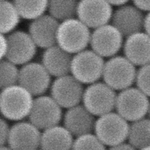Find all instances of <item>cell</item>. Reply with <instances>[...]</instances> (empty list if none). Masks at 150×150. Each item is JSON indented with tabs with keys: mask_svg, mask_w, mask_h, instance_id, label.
Listing matches in <instances>:
<instances>
[{
	"mask_svg": "<svg viewBox=\"0 0 150 150\" xmlns=\"http://www.w3.org/2000/svg\"><path fill=\"white\" fill-rule=\"evenodd\" d=\"M59 21L49 14H44L31 21L28 33L38 48H45L56 45Z\"/></svg>",
	"mask_w": 150,
	"mask_h": 150,
	"instance_id": "obj_16",
	"label": "cell"
},
{
	"mask_svg": "<svg viewBox=\"0 0 150 150\" xmlns=\"http://www.w3.org/2000/svg\"><path fill=\"white\" fill-rule=\"evenodd\" d=\"M35 97L19 83L0 90V114L7 121L18 122L28 118Z\"/></svg>",
	"mask_w": 150,
	"mask_h": 150,
	"instance_id": "obj_1",
	"label": "cell"
},
{
	"mask_svg": "<svg viewBox=\"0 0 150 150\" xmlns=\"http://www.w3.org/2000/svg\"><path fill=\"white\" fill-rule=\"evenodd\" d=\"M28 150H40V149H28Z\"/></svg>",
	"mask_w": 150,
	"mask_h": 150,
	"instance_id": "obj_37",
	"label": "cell"
},
{
	"mask_svg": "<svg viewBox=\"0 0 150 150\" xmlns=\"http://www.w3.org/2000/svg\"><path fill=\"white\" fill-rule=\"evenodd\" d=\"M7 52V38L4 34L0 33V60L6 57Z\"/></svg>",
	"mask_w": 150,
	"mask_h": 150,
	"instance_id": "obj_31",
	"label": "cell"
},
{
	"mask_svg": "<svg viewBox=\"0 0 150 150\" xmlns=\"http://www.w3.org/2000/svg\"><path fill=\"white\" fill-rule=\"evenodd\" d=\"M84 85L70 73L55 78L50 86V95L63 108L81 103Z\"/></svg>",
	"mask_w": 150,
	"mask_h": 150,
	"instance_id": "obj_10",
	"label": "cell"
},
{
	"mask_svg": "<svg viewBox=\"0 0 150 150\" xmlns=\"http://www.w3.org/2000/svg\"><path fill=\"white\" fill-rule=\"evenodd\" d=\"M6 38L7 59L17 66L23 65L33 60L38 48L28 32L16 29L6 35Z\"/></svg>",
	"mask_w": 150,
	"mask_h": 150,
	"instance_id": "obj_11",
	"label": "cell"
},
{
	"mask_svg": "<svg viewBox=\"0 0 150 150\" xmlns=\"http://www.w3.org/2000/svg\"><path fill=\"white\" fill-rule=\"evenodd\" d=\"M137 69L124 55H116L105 61L103 81L116 92L133 86L136 82Z\"/></svg>",
	"mask_w": 150,
	"mask_h": 150,
	"instance_id": "obj_3",
	"label": "cell"
},
{
	"mask_svg": "<svg viewBox=\"0 0 150 150\" xmlns=\"http://www.w3.org/2000/svg\"><path fill=\"white\" fill-rule=\"evenodd\" d=\"M125 37L111 23L92 29L89 45L91 49L104 59L118 55L122 49Z\"/></svg>",
	"mask_w": 150,
	"mask_h": 150,
	"instance_id": "obj_8",
	"label": "cell"
},
{
	"mask_svg": "<svg viewBox=\"0 0 150 150\" xmlns=\"http://www.w3.org/2000/svg\"><path fill=\"white\" fill-rule=\"evenodd\" d=\"M52 76L41 62H30L19 68L18 83L34 97L45 95L50 89Z\"/></svg>",
	"mask_w": 150,
	"mask_h": 150,
	"instance_id": "obj_12",
	"label": "cell"
},
{
	"mask_svg": "<svg viewBox=\"0 0 150 150\" xmlns=\"http://www.w3.org/2000/svg\"><path fill=\"white\" fill-rule=\"evenodd\" d=\"M105 59L92 49H84L73 54L70 74L83 85H89L102 79Z\"/></svg>",
	"mask_w": 150,
	"mask_h": 150,
	"instance_id": "obj_4",
	"label": "cell"
},
{
	"mask_svg": "<svg viewBox=\"0 0 150 150\" xmlns=\"http://www.w3.org/2000/svg\"><path fill=\"white\" fill-rule=\"evenodd\" d=\"M149 103V97L132 86L117 93L114 111L130 123L146 117Z\"/></svg>",
	"mask_w": 150,
	"mask_h": 150,
	"instance_id": "obj_6",
	"label": "cell"
},
{
	"mask_svg": "<svg viewBox=\"0 0 150 150\" xmlns=\"http://www.w3.org/2000/svg\"><path fill=\"white\" fill-rule=\"evenodd\" d=\"M96 117L82 103L66 109L63 114V126L75 137L93 133Z\"/></svg>",
	"mask_w": 150,
	"mask_h": 150,
	"instance_id": "obj_17",
	"label": "cell"
},
{
	"mask_svg": "<svg viewBox=\"0 0 150 150\" xmlns=\"http://www.w3.org/2000/svg\"><path fill=\"white\" fill-rule=\"evenodd\" d=\"M10 127L7 120L0 116V146L7 144Z\"/></svg>",
	"mask_w": 150,
	"mask_h": 150,
	"instance_id": "obj_28",
	"label": "cell"
},
{
	"mask_svg": "<svg viewBox=\"0 0 150 150\" xmlns=\"http://www.w3.org/2000/svg\"><path fill=\"white\" fill-rule=\"evenodd\" d=\"M144 30L148 35L150 36V11L147 12V14L144 17Z\"/></svg>",
	"mask_w": 150,
	"mask_h": 150,
	"instance_id": "obj_32",
	"label": "cell"
},
{
	"mask_svg": "<svg viewBox=\"0 0 150 150\" xmlns=\"http://www.w3.org/2000/svg\"><path fill=\"white\" fill-rule=\"evenodd\" d=\"M139 150H150V146H146V147L142 148V149H139Z\"/></svg>",
	"mask_w": 150,
	"mask_h": 150,
	"instance_id": "obj_35",
	"label": "cell"
},
{
	"mask_svg": "<svg viewBox=\"0 0 150 150\" xmlns=\"http://www.w3.org/2000/svg\"><path fill=\"white\" fill-rule=\"evenodd\" d=\"M122 50L125 57L136 67L150 63V36L141 31L125 37Z\"/></svg>",
	"mask_w": 150,
	"mask_h": 150,
	"instance_id": "obj_18",
	"label": "cell"
},
{
	"mask_svg": "<svg viewBox=\"0 0 150 150\" xmlns=\"http://www.w3.org/2000/svg\"><path fill=\"white\" fill-rule=\"evenodd\" d=\"M91 30L77 17L64 20L59 24L56 44L73 55L88 48Z\"/></svg>",
	"mask_w": 150,
	"mask_h": 150,
	"instance_id": "obj_2",
	"label": "cell"
},
{
	"mask_svg": "<svg viewBox=\"0 0 150 150\" xmlns=\"http://www.w3.org/2000/svg\"><path fill=\"white\" fill-rule=\"evenodd\" d=\"M79 0H48V14L61 22L76 17Z\"/></svg>",
	"mask_w": 150,
	"mask_h": 150,
	"instance_id": "obj_24",
	"label": "cell"
},
{
	"mask_svg": "<svg viewBox=\"0 0 150 150\" xmlns=\"http://www.w3.org/2000/svg\"><path fill=\"white\" fill-rule=\"evenodd\" d=\"M106 150H137L127 142H122L118 144L107 147Z\"/></svg>",
	"mask_w": 150,
	"mask_h": 150,
	"instance_id": "obj_30",
	"label": "cell"
},
{
	"mask_svg": "<svg viewBox=\"0 0 150 150\" xmlns=\"http://www.w3.org/2000/svg\"><path fill=\"white\" fill-rule=\"evenodd\" d=\"M21 17L10 0H0V33L7 35L16 30Z\"/></svg>",
	"mask_w": 150,
	"mask_h": 150,
	"instance_id": "obj_22",
	"label": "cell"
},
{
	"mask_svg": "<svg viewBox=\"0 0 150 150\" xmlns=\"http://www.w3.org/2000/svg\"><path fill=\"white\" fill-rule=\"evenodd\" d=\"M113 6L107 0H79L76 17L91 29L111 22Z\"/></svg>",
	"mask_w": 150,
	"mask_h": 150,
	"instance_id": "obj_13",
	"label": "cell"
},
{
	"mask_svg": "<svg viewBox=\"0 0 150 150\" xmlns=\"http://www.w3.org/2000/svg\"><path fill=\"white\" fill-rule=\"evenodd\" d=\"M148 116H149V118L150 119V103H149V111H148Z\"/></svg>",
	"mask_w": 150,
	"mask_h": 150,
	"instance_id": "obj_36",
	"label": "cell"
},
{
	"mask_svg": "<svg viewBox=\"0 0 150 150\" xmlns=\"http://www.w3.org/2000/svg\"><path fill=\"white\" fill-rule=\"evenodd\" d=\"M72 57L56 44L44 49L41 63L52 77H59L70 73Z\"/></svg>",
	"mask_w": 150,
	"mask_h": 150,
	"instance_id": "obj_19",
	"label": "cell"
},
{
	"mask_svg": "<svg viewBox=\"0 0 150 150\" xmlns=\"http://www.w3.org/2000/svg\"><path fill=\"white\" fill-rule=\"evenodd\" d=\"M21 18L32 21L45 14L48 0H12Z\"/></svg>",
	"mask_w": 150,
	"mask_h": 150,
	"instance_id": "obj_23",
	"label": "cell"
},
{
	"mask_svg": "<svg viewBox=\"0 0 150 150\" xmlns=\"http://www.w3.org/2000/svg\"><path fill=\"white\" fill-rule=\"evenodd\" d=\"M117 92L103 81L95 82L84 88L81 103L95 117L115 110Z\"/></svg>",
	"mask_w": 150,
	"mask_h": 150,
	"instance_id": "obj_7",
	"label": "cell"
},
{
	"mask_svg": "<svg viewBox=\"0 0 150 150\" xmlns=\"http://www.w3.org/2000/svg\"><path fill=\"white\" fill-rule=\"evenodd\" d=\"M133 4L143 12L150 11V0H132Z\"/></svg>",
	"mask_w": 150,
	"mask_h": 150,
	"instance_id": "obj_29",
	"label": "cell"
},
{
	"mask_svg": "<svg viewBox=\"0 0 150 150\" xmlns=\"http://www.w3.org/2000/svg\"><path fill=\"white\" fill-rule=\"evenodd\" d=\"M113 7H119L123 4H127L130 0H107Z\"/></svg>",
	"mask_w": 150,
	"mask_h": 150,
	"instance_id": "obj_33",
	"label": "cell"
},
{
	"mask_svg": "<svg viewBox=\"0 0 150 150\" xmlns=\"http://www.w3.org/2000/svg\"><path fill=\"white\" fill-rule=\"evenodd\" d=\"M0 150H13L8 145L5 144V145H3V146H0Z\"/></svg>",
	"mask_w": 150,
	"mask_h": 150,
	"instance_id": "obj_34",
	"label": "cell"
},
{
	"mask_svg": "<svg viewBox=\"0 0 150 150\" xmlns=\"http://www.w3.org/2000/svg\"><path fill=\"white\" fill-rule=\"evenodd\" d=\"M41 132L29 120L16 122L10 127L7 145L13 150L39 149Z\"/></svg>",
	"mask_w": 150,
	"mask_h": 150,
	"instance_id": "obj_14",
	"label": "cell"
},
{
	"mask_svg": "<svg viewBox=\"0 0 150 150\" xmlns=\"http://www.w3.org/2000/svg\"><path fill=\"white\" fill-rule=\"evenodd\" d=\"M107 146L94 133L74 138L71 150H106Z\"/></svg>",
	"mask_w": 150,
	"mask_h": 150,
	"instance_id": "obj_26",
	"label": "cell"
},
{
	"mask_svg": "<svg viewBox=\"0 0 150 150\" xmlns=\"http://www.w3.org/2000/svg\"><path fill=\"white\" fill-rule=\"evenodd\" d=\"M130 122L116 111L96 118L93 133L107 146L127 142Z\"/></svg>",
	"mask_w": 150,
	"mask_h": 150,
	"instance_id": "obj_5",
	"label": "cell"
},
{
	"mask_svg": "<svg viewBox=\"0 0 150 150\" xmlns=\"http://www.w3.org/2000/svg\"><path fill=\"white\" fill-rule=\"evenodd\" d=\"M135 83L136 87L150 98V63L141 66L137 70Z\"/></svg>",
	"mask_w": 150,
	"mask_h": 150,
	"instance_id": "obj_27",
	"label": "cell"
},
{
	"mask_svg": "<svg viewBox=\"0 0 150 150\" xmlns=\"http://www.w3.org/2000/svg\"><path fill=\"white\" fill-rule=\"evenodd\" d=\"M19 68L6 58L0 60V90L18 83Z\"/></svg>",
	"mask_w": 150,
	"mask_h": 150,
	"instance_id": "obj_25",
	"label": "cell"
},
{
	"mask_svg": "<svg viewBox=\"0 0 150 150\" xmlns=\"http://www.w3.org/2000/svg\"><path fill=\"white\" fill-rule=\"evenodd\" d=\"M127 142L139 150L150 146V119L142 118L130 123Z\"/></svg>",
	"mask_w": 150,
	"mask_h": 150,
	"instance_id": "obj_21",
	"label": "cell"
},
{
	"mask_svg": "<svg viewBox=\"0 0 150 150\" xmlns=\"http://www.w3.org/2000/svg\"><path fill=\"white\" fill-rule=\"evenodd\" d=\"M63 108L51 95L35 97L28 120L40 130L59 125L62 121Z\"/></svg>",
	"mask_w": 150,
	"mask_h": 150,
	"instance_id": "obj_9",
	"label": "cell"
},
{
	"mask_svg": "<svg viewBox=\"0 0 150 150\" xmlns=\"http://www.w3.org/2000/svg\"><path fill=\"white\" fill-rule=\"evenodd\" d=\"M74 136L63 125H57L41 132L40 150H71Z\"/></svg>",
	"mask_w": 150,
	"mask_h": 150,
	"instance_id": "obj_20",
	"label": "cell"
},
{
	"mask_svg": "<svg viewBox=\"0 0 150 150\" xmlns=\"http://www.w3.org/2000/svg\"><path fill=\"white\" fill-rule=\"evenodd\" d=\"M145 15L134 4H125L113 11L111 22L125 37L144 29Z\"/></svg>",
	"mask_w": 150,
	"mask_h": 150,
	"instance_id": "obj_15",
	"label": "cell"
}]
</instances>
